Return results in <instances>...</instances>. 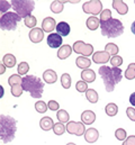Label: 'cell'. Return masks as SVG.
<instances>
[{
	"instance_id": "obj_1",
	"label": "cell",
	"mask_w": 135,
	"mask_h": 145,
	"mask_svg": "<svg viewBox=\"0 0 135 145\" xmlns=\"http://www.w3.org/2000/svg\"><path fill=\"white\" fill-rule=\"evenodd\" d=\"M99 74L105 84V89L107 92H111L115 89V86L122 81L123 71L121 68H114V67H107L101 65L99 68Z\"/></svg>"
},
{
	"instance_id": "obj_2",
	"label": "cell",
	"mask_w": 135,
	"mask_h": 145,
	"mask_svg": "<svg viewBox=\"0 0 135 145\" xmlns=\"http://www.w3.org/2000/svg\"><path fill=\"white\" fill-rule=\"evenodd\" d=\"M17 132V121L11 116H0V137L3 143H9L15 138Z\"/></svg>"
},
{
	"instance_id": "obj_3",
	"label": "cell",
	"mask_w": 135,
	"mask_h": 145,
	"mask_svg": "<svg viewBox=\"0 0 135 145\" xmlns=\"http://www.w3.org/2000/svg\"><path fill=\"white\" fill-rule=\"evenodd\" d=\"M23 89L29 92L32 98L41 99L44 91V83L38 76L27 74L23 78Z\"/></svg>"
},
{
	"instance_id": "obj_4",
	"label": "cell",
	"mask_w": 135,
	"mask_h": 145,
	"mask_svg": "<svg viewBox=\"0 0 135 145\" xmlns=\"http://www.w3.org/2000/svg\"><path fill=\"white\" fill-rule=\"evenodd\" d=\"M101 35L108 38H115L124 33V25L119 19L110 18L107 22H100Z\"/></svg>"
},
{
	"instance_id": "obj_5",
	"label": "cell",
	"mask_w": 135,
	"mask_h": 145,
	"mask_svg": "<svg viewBox=\"0 0 135 145\" xmlns=\"http://www.w3.org/2000/svg\"><path fill=\"white\" fill-rule=\"evenodd\" d=\"M11 7L14 8L15 12L18 14L22 18H26L32 15V11L35 8V1L32 0H12Z\"/></svg>"
},
{
	"instance_id": "obj_6",
	"label": "cell",
	"mask_w": 135,
	"mask_h": 145,
	"mask_svg": "<svg viewBox=\"0 0 135 145\" xmlns=\"http://www.w3.org/2000/svg\"><path fill=\"white\" fill-rule=\"evenodd\" d=\"M22 20V17L14 12V11H9L3 14L0 17V28L3 31H14L17 27V24Z\"/></svg>"
},
{
	"instance_id": "obj_7",
	"label": "cell",
	"mask_w": 135,
	"mask_h": 145,
	"mask_svg": "<svg viewBox=\"0 0 135 145\" xmlns=\"http://www.w3.org/2000/svg\"><path fill=\"white\" fill-rule=\"evenodd\" d=\"M82 9L86 14L96 16L99 15L102 11V2L99 0H91V1H86L82 5Z\"/></svg>"
},
{
	"instance_id": "obj_8",
	"label": "cell",
	"mask_w": 135,
	"mask_h": 145,
	"mask_svg": "<svg viewBox=\"0 0 135 145\" xmlns=\"http://www.w3.org/2000/svg\"><path fill=\"white\" fill-rule=\"evenodd\" d=\"M73 52L77 53V54H81L82 56L87 57V56H90L92 53H94V46L91 44H86L85 42L82 40H77L73 46Z\"/></svg>"
},
{
	"instance_id": "obj_9",
	"label": "cell",
	"mask_w": 135,
	"mask_h": 145,
	"mask_svg": "<svg viewBox=\"0 0 135 145\" xmlns=\"http://www.w3.org/2000/svg\"><path fill=\"white\" fill-rule=\"evenodd\" d=\"M86 126L82 121H69L67 124V132L75 136H82L86 133Z\"/></svg>"
},
{
	"instance_id": "obj_10",
	"label": "cell",
	"mask_w": 135,
	"mask_h": 145,
	"mask_svg": "<svg viewBox=\"0 0 135 145\" xmlns=\"http://www.w3.org/2000/svg\"><path fill=\"white\" fill-rule=\"evenodd\" d=\"M110 55L106 51H98L92 54V61L96 64H106L108 61H110Z\"/></svg>"
},
{
	"instance_id": "obj_11",
	"label": "cell",
	"mask_w": 135,
	"mask_h": 145,
	"mask_svg": "<svg viewBox=\"0 0 135 145\" xmlns=\"http://www.w3.org/2000/svg\"><path fill=\"white\" fill-rule=\"evenodd\" d=\"M47 44L51 48H58L62 46V36H60L58 33L50 34L47 36Z\"/></svg>"
},
{
	"instance_id": "obj_12",
	"label": "cell",
	"mask_w": 135,
	"mask_h": 145,
	"mask_svg": "<svg viewBox=\"0 0 135 145\" xmlns=\"http://www.w3.org/2000/svg\"><path fill=\"white\" fill-rule=\"evenodd\" d=\"M56 20L52 17H45L42 22V29L45 33H51L54 28H56Z\"/></svg>"
},
{
	"instance_id": "obj_13",
	"label": "cell",
	"mask_w": 135,
	"mask_h": 145,
	"mask_svg": "<svg viewBox=\"0 0 135 145\" xmlns=\"http://www.w3.org/2000/svg\"><path fill=\"white\" fill-rule=\"evenodd\" d=\"M29 39L33 42V43H39L43 40L44 38V31L42 28H38V27H35L33 29H31L29 32Z\"/></svg>"
},
{
	"instance_id": "obj_14",
	"label": "cell",
	"mask_w": 135,
	"mask_h": 145,
	"mask_svg": "<svg viewBox=\"0 0 135 145\" xmlns=\"http://www.w3.org/2000/svg\"><path fill=\"white\" fill-rule=\"evenodd\" d=\"M96 120V114L92 110H85L81 114V121L85 125H91Z\"/></svg>"
},
{
	"instance_id": "obj_15",
	"label": "cell",
	"mask_w": 135,
	"mask_h": 145,
	"mask_svg": "<svg viewBox=\"0 0 135 145\" xmlns=\"http://www.w3.org/2000/svg\"><path fill=\"white\" fill-rule=\"evenodd\" d=\"M99 138V132L96 128H88L85 133V140L88 143H95Z\"/></svg>"
},
{
	"instance_id": "obj_16",
	"label": "cell",
	"mask_w": 135,
	"mask_h": 145,
	"mask_svg": "<svg viewBox=\"0 0 135 145\" xmlns=\"http://www.w3.org/2000/svg\"><path fill=\"white\" fill-rule=\"evenodd\" d=\"M113 8L115 10H117V12L119 15H126L128 12V6L122 0H114L113 1Z\"/></svg>"
},
{
	"instance_id": "obj_17",
	"label": "cell",
	"mask_w": 135,
	"mask_h": 145,
	"mask_svg": "<svg viewBox=\"0 0 135 145\" xmlns=\"http://www.w3.org/2000/svg\"><path fill=\"white\" fill-rule=\"evenodd\" d=\"M72 51H73V48H72L70 45L64 44V45H62V46L59 48V51H58V57H59L60 60H66V59H68V57L71 55Z\"/></svg>"
},
{
	"instance_id": "obj_18",
	"label": "cell",
	"mask_w": 135,
	"mask_h": 145,
	"mask_svg": "<svg viewBox=\"0 0 135 145\" xmlns=\"http://www.w3.org/2000/svg\"><path fill=\"white\" fill-rule=\"evenodd\" d=\"M43 79H44V81H45L46 83L52 84V83H55V82H56V80H58V74H56V72H55L54 70L48 69V70L44 71V73H43Z\"/></svg>"
},
{
	"instance_id": "obj_19",
	"label": "cell",
	"mask_w": 135,
	"mask_h": 145,
	"mask_svg": "<svg viewBox=\"0 0 135 145\" xmlns=\"http://www.w3.org/2000/svg\"><path fill=\"white\" fill-rule=\"evenodd\" d=\"M39 126H41V128H42L43 131H45V132H47V131H50V129H53V127H54L53 119H52L51 117H48V116H45V117L41 118V120H39Z\"/></svg>"
},
{
	"instance_id": "obj_20",
	"label": "cell",
	"mask_w": 135,
	"mask_h": 145,
	"mask_svg": "<svg viewBox=\"0 0 135 145\" xmlns=\"http://www.w3.org/2000/svg\"><path fill=\"white\" fill-rule=\"evenodd\" d=\"M81 79L87 82V83H91L96 80V73L94 70L91 69H87V70H83L82 73H81Z\"/></svg>"
},
{
	"instance_id": "obj_21",
	"label": "cell",
	"mask_w": 135,
	"mask_h": 145,
	"mask_svg": "<svg viewBox=\"0 0 135 145\" xmlns=\"http://www.w3.org/2000/svg\"><path fill=\"white\" fill-rule=\"evenodd\" d=\"M70 25L66 22H61L56 25V32L60 36H68L70 34Z\"/></svg>"
},
{
	"instance_id": "obj_22",
	"label": "cell",
	"mask_w": 135,
	"mask_h": 145,
	"mask_svg": "<svg viewBox=\"0 0 135 145\" xmlns=\"http://www.w3.org/2000/svg\"><path fill=\"white\" fill-rule=\"evenodd\" d=\"M75 64H77L78 68H80V69H82V70H87V69H89V67L91 65V61H90V59H88V57L79 56V57H77V60H75Z\"/></svg>"
},
{
	"instance_id": "obj_23",
	"label": "cell",
	"mask_w": 135,
	"mask_h": 145,
	"mask_svg": "<svg viewBox=\"0 0 135 145\" xmlns=\"http://www.w3.org/2000/svg\"><path fill=\"white\" fill-rule=\"evenodd\" d=\"M87 27H88V29H90V31H96L98 27H99V25H100V20L96 17V16H91V17H89L88 19H87Z\"/></svg>"
},
{
	"instance_id": "obj_24",
	"label": "cell",
	"mask_w": 135,
	"mask_h": 145,
	"mask_svg": "<svg viewBox=\"0 0 135 145\" xmlns=\"http://www.w3.org/2000/svg\"><path fill=\"white\" fill-rule=\"evenodd\" d=\"M2 63H3L7 68H14V67L16 65V57H15L12 54L8 53V54H6V55L2 57Z\"/></svg>"
},
{
	"instance_id": "obj_25",
	"label": "cell",
	"mask_w": 135,
	"mask_h": 145,
	"mask_svg": "<svg viewBox=\"0 0 135 145\" xmlns=\"http://www.w3.org/2000/svg\"><path fill=\"white\" fill-rule=\"evenodd\" d=\"M86 97H87V100L91 104H96L99 100V96H98L97 91L94 89H88V91L86 92Z\"/></svg>"
},
{
	"instance_id": "obj_26",
	"label": "cell",
	"mask_w": 135,
	"mask_h": 145,
	"mask_svg": "<svg viewBox=\"0 0 135 145\" xmlns=\"http://www.w3.org/2000/svg\"><path fill=\"white\" fill-rule=\"evenodd\" d=\"M51 11L54 14H60L61 11H63L64 8V1H53L50 6Z\"/></svg>"
},
{
	"instance_id": "obj_27",
	"label": "cell",
	"mask_w": 135,
	"mask_h": 145,
	"mask_svg": "<svg viewBox=\"0 0 135 145\" xmlns=\"http://www.w3.org/2000/svg\"><path fill=\"white\" fill-rule=\"evenodd\" d=\"M56 118L59 119V121L60 123H62V124H66V123H69L70 120V116H69V112H68L67 110H64V109H61V110H58V112H56Z\"/></svg>"
},
{
	"instance_id": "obj_28",
	"label": "cell",
	"mask_w": 135,
	"mask_h": 145,
	"mask_svg": "<svg viewBox=\"0 0 135 145\" xmlns=\"http://www.w3.org/2000/svg\"><path fill=\"white\" fill-rule=\"evenodd\" d=\"M105 111H106V114H107L109 117H114V116H116V115H117V112H118V107H117V105H116V104L110 103V104L106 105V107H105Z\"/></svg>"
},
{
	"instance_id": "obj_29",
	"label": "cell",
	"mask_w": 135,
	"mask_h": 145,
	"mask_svg": "<svg viewBox=\"0 0 135 145\" xmlns=\"http://www.w3.org/2000/svg\"><path fill=\"white\" fill-rule=\"evenodd\" d=\"M105 51L109 54V55H118V51H119V47L116 45V44H114V43H108V44H106V46H105Z\"/></svg>"
},
{
	"instance_id": "obj_30",
	"label": "cell",
	"mask_w": 135,
	"mask_h": 145,
	"mask_svg": "<svg viewBox=\"0 0 135 145\" xmlns=\"http://www.w3.org/2000/svg\"><path fill=\"white\" fill-rule=\"evenodd\" d=\"M125 78L127 80H133L135 79V63H131L128 64L127 69L125 70Z\"/></svg>"
},
{
	"instance_id": "obj_31",
	"label": "cell",
	"mask_w": 135,
	"mask_h": 145,
	"mask_svg": "<svg viewBox=\"0 0 135 145\" xmlns=\"http://www.w3.org/2000/svg\"><path fill=\"white\" fill-rule=\"evenodd\" d=\"M53 132H54L55 135H63L67 132V126H64V124H62V123L59 121V123L54 124Z\"/></svg>"
},
{
	"instance_id": "obj_32",
	"label": "cell",
	"mask_w": 135,
	"mask_h": 145,
	"mask_svg": "<svg viewBox=\"0 0 135 145\" xmlns=\"http://www.w3.org/2000/svg\"><path fill=\"white\" fill-rule=\"evenodd\" d=\"M8 83H9L10 87H12V86H15V84H20V83H23V78H22L18 73H17V74H12V75L9 76Z\"/></svg>"
},
{
	"instance_id": "obj_33",
	"label": "cell",
	"mask_w": 135,
	"mask_h": 145,
	"mask_svg": "<svg viewBox=\"0 0 135 145\" xmlns=\"http://www.w3.org/2000/svg\"><path fill=\"white\" fill-rule=\"evenodd\" d=\"M29 71V64L27 62H20L18 64V68H17V73L19 75H24L26 74L27 75V72Z\"/></svg>"
},
{
	"instance_id": "obj_34",
	"label": "cell",
	"mask_w": 135,
	"mask_h": 145,
	"mask_svg": "<svg viewBox=\"0 0 135 145\" xmlns=\"http://www.w3.org/2000/svg\"><path fill=\"white\" fill-rule=\"evenodd\" d=\"M61 84L64 89H69L71 87V76L69 73H63L61 75Z\"/></svg>"
},
{
	"instance_id": "obj_35",
	"label": "cell",
	"mask_w": 135,
	"mask_h": 145,
	"mask_svg": "<svg viewBox=\"0 0 135 145\" xmlns=\"http://www.w3.org/2000/svg\"><path fill=\"white\" fill-rule=\"evenodd\" d=\"M24 23H25V26H27L28 28H35V26H36V24H37V19H36V17L33 16V15H31V16H28V17H26L25 19H24Z\"/></svg>"
},
{
	"instance_id": "obj_36",
	"label": "cell",
	"mask_w": 135,
	"mask_h": 145,
	"mask_svg": "<svg viewBox=\"0 0 135 145\" xmlns=\"http://www.w3.org/2000/svg\"><path fill=\"white\" fill-rule=\"evenodd\" d=\"M23 91H24V89H23V83L12 86V87H11V90H10V92H11V95H12L14 97H20L22 93H23Z\"/></svg>"
},
{
	"instance_id": "obj_37",
	"label": "cell",
	"mask_w": 135,
	"mask_h": 145,
	"mask_svg": "<svg viewBox=\"0 0 135 145\" xmlns=\"http://www.w3.org/2000/svg\"><path fill=\"white\" fill-rule=\"evenodd\" d=\"M75 89H77V91L78 92H87L88 91V83L87 82H85L83 80H80V81H78L77 83H75Z\"/></svg>"
},
{
	"instance_id": "obj_38",
	"label": "cell",
	"mask_w": 135,
	"mask_h": 145,
	"mask_svg": "<svg viewBox=\"0 0 135 145\" xmlns=\"http://www.w3.org/2000/svg\"><path fill=\"white\" fill-rule=\"evenodd\" d=\"M110 64L114 67V68H119L122 64H123V57L122 56H118V55H115L110 59Z\"/></svg>"
},
{
	"instance_id": "obj_39",
	"label": "cell",
	"mask_w": 135,
	"mask_h": 145,
	"mask_svg": "<svg viewBox=\"0 0 135 145\" xmlns=\"http://www.w3.org/2000/svg\"><path fill=\"white\" fill-rule=\"evenodd\" d=\"M35 109L37 110V112H39V114H44L45 111H47V105L44 103V101H37L36 104H35Z\"/></svg>"
},
{
	"instance_id": "obj_40",
	"label": "cell",
	"mask_w": 135,
	"mask_h": 145,
	"mask_svg": "<svg viewBox=\"0 0 135 145\" xmlns=\"http://www.w3.org/2000/svg\"><path fill=\"white\" fill-rule=\"evenodd\" d=\"M115 137L118 141H125L126 140V131L124 128H117L115 132Z\"/></svg>"
},
{
	"instance_id": "obj_41",
	"label": "cell",
	"mask_w": 135,
	"mask_h": 145,
	"mask_svg": "<svg viewBox=\"0 0 135 145\" xmlns=\"http://www.w3.org/2000/svg\"><path fill=\"white\" fill-rule=\"evenodd\" d=\"M111 18V11L109 9H105L102 10L100 14V22H107Z\"/></svg>"
},
{
	"instance_id": "obj_42",
	"label": "cell",
	"mask_w": 135,
	"mask_h": 145,
	"mask_svg": "<svg viewBox=\"0 0 135 145\" xmlns=\"http://www.w3.org/2000/svg\"><path fill=\"white\" fill-rule=\"evenodd\" d=\"M10 7H11V3H9L8 1H5V0H1V1H0V11L2 12V15L6 14L7 10H8Z\"/></svg>"
},
{
	"instance_id": "obj_43",
	"label": "cell",
	"mask_w": 135,
	"mask_h": 145,
	"mask_svg": "<svg viewBox=\"0 0 135 145\" xmlns=\"http://www.w3.org/2000/svg\"><path fill=\"white\" fill-rule=\"evenodd\" d=\"M47 107H48L50 110L55 111V110H59L60 105H59V103H58V101H55V100H50V101H48V104H47Z\"/></svg>"
},
{
	"instance_id": "obj_44",
	"label": "cell",
	"mask_w": 135,
	"mask_h": 145,
	"mask_svg": "<svg viewBox=\"0 0 135 145\" xmlns=\"http://www.w3.org/2000/svg\"><path fill=\"white\" fill-rule=\"evenodd\" d=\"M126 115H127V117H128L132 121H135V108L134 107H128V108H126Z\"/></svg>"
},
{
	"instance_id": "obj_45",
	"label": "cell",
	"mask_w": 135,
	"mask_h": 145,
	"mask_svg": "<svg viewBox=\"0 0 135 145\" xmlns=\"http://www.w3.org/2000/svg\"><path fill=\"white\" fill-rule=\"evenodd\" d=\"M123 145H135V135L128 136V137L123 142Z\"/></svg>"
},
{
	"instance_id": "obj_46",
	"label": "cell",
	"mask_w": 135,
	"mask_h": 145,
	"mask_svg": "<svg viewBox=\"0 0 135 145\" xmlns=\"http://www.w3.org/2000/svg\"><path fill=\"white\" fill-rule=\"evenodd\" d=\"M130 103L132 104V106L135 107V92H133V93L130 96Z\"/></svg>"
},
{
	"instance_id": "obj_47",
	"label": "cell",
	"mask_w": 135,
	"mask_h": 145,
	"mask_svg": "<svg viewBox=\"0 0 135 145\" xmlns=\"http://www.w3.org/2000/svg\"><path fill=\"white\" fill-rule=\"evenodd\" d=\"M6 71V65L2 63V64H0V74H3Z\"/></svg>"
},
{
	"instance_id": "obj_48",
	"label": "cell",
	"mask_w": 135,
	"mask_h": 145,
	"mask_svg": "<svg viewBox=\"0 0 135 145\" xmlns=\"http://www.w3.org/2000/svg\"><path fill=\"white\" fill-rule=\"evenodd\" d=\"M131 31H132V33L135 35V20L133 22V24H132V26H131Z\"/></svg>"
},
{
	"instance_id": "obj_49",
	"label": "cell",
	"mask_w": 135,
	"mask_h": 145,
	"mask_svg": "<svg viewBox=\"0 0 135 145\" xmlns=\"http://www.w3.org/2000/svg\"><path fill=\"white\" fill-rule=\"evenodd\" d=\"M67 145H75V144H74V143H68Z\"/></svg>"
},
{
	"instance_id": "obj_50",
	"label": "cell",
	"mask_w": 135,
	"mask_h": 145,
	"mask_svg": "<svg viewBox=\"0 0 135 145\" xmlns=\"http://www.w3.org/2000/svg\"><path fill=\"white\" fill-rule=\"evenodd\" d=\"M134 3H135V1H134Z\"/></svg>"
}]
</instances>
